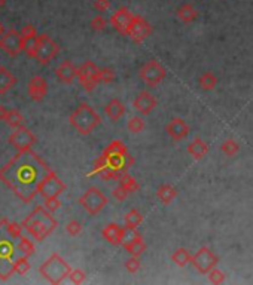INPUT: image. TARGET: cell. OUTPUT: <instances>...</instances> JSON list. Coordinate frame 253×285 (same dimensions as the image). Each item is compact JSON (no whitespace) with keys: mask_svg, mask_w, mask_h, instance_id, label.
<instances>
[{"mask_svg":"<svg viewBox=\"0 0 253 285\" xmlns=\"http://www.w3.org/2000/svg\"><path fill=\"white\" fill-rule=\"evenodd\" d=\"M54 171L31 149L17 154L0 168V181L24 203H30L39 195L41 186Z\"/></svg>","mask_w":253,"mask_h":285,"instance_id":"1","label":"cell"},{"mask_svg":"<svg viewBox=\"0 0 253 285\" xmlns=\"http://www.w3.org/2000/svg\"><path fill=\"white\" fill-rule=\"evenodd\" d=\"M134 165V157L128 153L125 144L121 140H114L94 162L92 174H98L104 168H111L118 174L128 173V170Z\"/></svg>","mask_w":253,"mask_h":285,"instance_id":"2","label":"cell"},{"mask_svg":"<svg viewBox=\"0 0 253 285\" xmlns=\"http://www.w3.org/2000/svg\"><path fill=\"white\" fill-rule=\"evenodd\" d=\"M52 213H49L45 207L38 205L25 219L23 220L24 230L31 235L38 242H42L46 236H49L58 226L57 220L51 216Z\"/></svg>","mask_w":253,"mask_h":285,"instance_id":"3","label":"cell"},{"mask_svg":"<svg viewBox=\"0 0 253 285\" xmlns=\"http://www.w3.org/2000/svg\"><path fill=\"white\" fill-rule=\"evenodd\" d=\"M14 241L15 238L6 232L3 226V219H2L0 220V279L2 281L9 279L15 273L14 264L20 256H17L18 245L15 247Z\"/></svg>","mask_w":253,"mask_h":285,"instance_id":"4","label":"cell"},{"mask_svg":"<svg viewBox=\"0 0 253 285\" xmlns=\"http://www.w3.org/2000/svg\"><path fill=\"white\" fill-rule=\"evenodd\" d=\"M69 122L79 134L88 135L101 124V117L97 114V111L92 109L90 104L81 103L69 116Z\"/></svg>","mask_w":253,"mask_h":285,"instance_id":"5","label":"cell"},{"mask_svg":"<svg viewBox=\"0 0 253 285\" xmlns=\"http://www.w3.org/2000/svg\"><path fill=\"white\" fill-rule=\"evenodd\" d=\"M71 272L70 264L57 253L51 254L39 267V273L45 278L49 284H61L64 279H67Z\"/></svg>","mask_w":253,"mask_h":285,"instance_id":"6","label":"cell"},{"mask_svg":"<svg viewBox=\"0 0 253 285\" xmlns=\"http://www.w3.org/2000/svg\"><path fill=\"white\" fill-rule=\"evenodd\" d=\"M79 203L90 216H97L107 205V197L98 187L91 186L79 197Z\"/></svg>","mask_w":253,"mask_h":285,"instance_id":"7","label":"cell"},{"mask_svg":"<svg viewBox=\"0 0 253 285\" xmlns=\"http://www.w3.org/2000/svg\"><path fill=\"white\" fill-rule=\"evenodd\" d=\"M218 263H219L218 256H216L210 248H207V247H201V248L192 256V259H191L192 267H194L198 273H201V275H207L211 269H214V267L218 266Z\"/></svg>","mask_w":253,"mask_h":285,"instance_id":"8","label":"cell"},{"mask_svg":"<svg viewBox=\"0 0 253 285\" xmlns=\"http://www.w3.org/2000/svg\"><path fill=\"white\" fill-rule=\"evenodd\" d=\"M38 141V137L34 135V132H31L25 127L15 128L14 131L9 134L8 137V143L17 150V152H25L30 150Z\"/></svg>","mask_w":253,"mask_h":285,"instance_id":"9","label":"cell"},{"mask_svg":"<svg viewBox=\"0 0 253 285\" xmlns=\"http://www.w3.org/2000/svg\"><path fill=\"white\" fill-rule=\"evenodd\" d=\"M60 48L58 45L55 44L48 34H38V39H36V60L39 61V64L46 66L49 64V61L58 54Z\"/></svg>","mask_w":253,"mask_h":285,"instance_id":"10","label":"cell"},{"mask_svg":"<svg viewBox=\"0 0 253 285\" xmlns=\"http://www.w3.org/2000/svg\"><path fill=\"white\" fill-rule=\"evenodd\" d=\"M78 79L81 87L87 92H91L100 84V68L92 61H85L81 67H78Z\"/></svg>","mask_w":253,"mask_h":285,"instance_id":"11","label":"cell"},{"mask_svg":"<svg viewBox=\"0 0 253 285\" xmlns=\"http://www.w3.org/2000/svg\"><path fill=\"white\" fill-rule=\"evenodd\" d=\"M165 74H167L165 68H164L158 61H155V60L148 61L144 66L140 68V71H138L140 79H141L148 87H151V88L160 85L162 80L165 79Z\"/></svg>","mask_w":253,"mask_h":285,"instance_id":"12","label":"cell"},{"mask_svg":"<svg viewBox=\"0 0 253 285\" xmlns=\"http://www.w3.org/2000/svg\"><path fill=\"white\" fill-rule=\"evenodd\" d=\"M0 49H3L5 54L9 57H17L20 52L24 51V39L21 36V31L15 28H9L5 31L0 37Z\"/></svg>","mask_w":253,"mask_h":285,"instance_id":"13","label":"cell"},{"mask_svg":"<svg viewBox=\"0 0 253 285\" xmlns=\"http://www.w3.org/2000/svg\"><path fill=\"white\" fill-rule=\"evenodd\" d=\"M152 33V27L151 24L146 21L143 17L134 15L133 21L130 24L128 30H127V37L133 42V44H141L144 42V39H148Z\"/></svg>","mask_w":253,"mask_h":285,"instance_id":"14","label":"cell"},{"mask_svg":"<svg viewBox=\"0 0 253 285\" xmlns=\"http://www.w3.org/2000/svg\"><path fill=\"white\" fill-rule=\"evenodd\" d=\"M66 192V184L57 177L55 173H52L51 176L45 180V183L41 186L39 189V195L48 199V197H58Z\"/></svg>","mask_w":253,"mask_h":285,"instance_id":"15","label":"cell"},{"mask_svg":"<svg viewBox=\"0 0 253 285\" xmlns=\"http://www.w3.org/2000/svg\"><path fill=\"white\" fill-rule=\"evenodd\" d=\"M133 18H134V14H131L128 11V8H119L115 14L111 17L109 22H111V25L115 28L118 33H121V34L125 36L130 24L133 21Z\"/></svg>","mask_w":253,"mask_h":285,"instance_id":"16","label":"cell"},{"mask_svg":"<svg viewBox=\"0 0 253 285\" xmlns=\"http://www.w3.org/2000/svg\"><path fill=\"white\" fill-rule=\"evenodd\" d=\"M165 132L167 135L173 140V141H182L188 135H189V125L180 117H174L171 119L167 125H165Z\"/></svg>","mask_w":253,"mask_h":285,"instance_id":"17","label":"cell"},{"mask_svg":"<svg viewBox=\"0 0 253 285\" xmlns=\"http://www.w3.org/2000/svg\"><path fill=\"white\" fill-rule=\"evenodd\" d=\"M157 98L151 94V92H148V91H141V92H138V95L134 98V101H133V107L137 110L140 114H143V116H146V114H151L154 109L157 107Z\"/></svg>","mask_w":253,"mask_h":285,"instance_id":"18","label":"cell"},{"mask_svg":"<svg viewBox=\"0 0 253 285\" xmlns=\"http://www.w3.org/2000/svg\"><path fill=\"white\" fill-rule=\"evenodd\" d=\"M27 92H28V97L33 101L39 103L45 98L46 94H48V82L42 76H34V77L30 79V82L27 85Z\"/></svg>","mask_w":253,"mask_h":285,"instance_id":"19","label":"cell"},{"mask_svg":"<svg viewBox=\"0 0 253 285\" xmlns=\"http://www.w3.org/2000/svg\"><path fill=\"white\" fill-rule=\"evenodd\" d=\"M55 74H57L58 80L70 85L75 80V77H78V67L73 66L71 61H63L55 68Z\"/></svg>","mask_w":253,"mask_h":285,"instance_id":"20","label":"cell"},{"mask_svg":"<svg viewBox=\"0 0 253 285\" xmlns=\"http://www.w3.org/2000/svg\"><path fill=\"white\" fill-rule=\"evenodd\" d=\"M186 152H188L189 156H192L195 160H200V159H203L208 153V144L204 140H201L200 137H197V138H194L188 144Z\"/></svg>","mask_w":253,"mask_h":285,"instance_id":"21","label":"cell"},{"mask_svg":"<svg viewBox=\"0 0 253 285\" xmlns=\"http://www.w3.org/2000/svg\"><path fill=\"white\" fill-rule=\"evenodd\" d=\"M121 230H122V227L118 226L116 223H109L107 226L103 227L101 236H103L104 241L109 242L111 245L118 247V245H121Z\"/></svg>","mask_w":253,"mask_h":285,"instance_id":"22","label":"cell"},{"mask_svg":"<svg viewBox=\"0 0 253 285\" xmlns=\"http://www.w3.org/2000/svg\"><path fill=\"white\" fill-rule=\"evenodd\" d=\"M17 79L5 66H0V95L8 94L11 89L15 87Z\"/></svg>","mask_w":253,"mask_h":285,"instance_id":"23","label":"cell"},{"mask_svg":"<svg viewBox=\"0 0 253 285\" xmlns=\"http://www.w3.org/2000/svg\"><path fill=\"white\" fill-rule=\"evenodd\" d=\"M106 114H107V117L111 119V120H119L124 114H125V106L118 100V98H112L111 101H109V104L106 106Z\"/></svg>","mask_w":253,"mask_h":285,"instance_id":"24","label":"cell"},{"mask_svg":"<svg viewBox=\"0 0 253 285\" xmlns=\"http://www.w3.org/2000/svg\"><path fill=\"white\" fill-rule=\"evenodd\" d=\"M176 15H177V18H179L180 21L189 24V22H192L197 20L198 12H197V9H195V8L191 5V3H184L182 6H179V8H177Z\"/></svg>","mask_w":253,"mask_h":285,"instance_id":"25","label":"cell"},{"mask_svg":"<svg viewBox=\"0 0 253 285\" xmlns=\"http://www.w3.org/2000/svg\"><path fill=\"white\" fill-rule=\"evenodd\" d=\"M177 196V190L171 184H161L157 189V197L161 200L164 205H170Z\"/></svg>","mask_w":253,"mask_h":285,"instance_id":"26","label":"cell"},{"mask_svg":"<svg viewBox=\"0 0 253 285\" xmlns=\"http://www.w3.org/2000/svg\"><path fill=\"white\" fill-rule=\"evenodd\" d=\"M198 85L203 91H213L218 85V77L211 71H206L198 77Z\"/></svg>","mask_w":253,"mask_h":285,"instance_id":"27","label":"cell"},{"mask_svg":"<svg viewBox=\"0 0 253 285\" xmlns=\"http://www.w3.org/2000/svg\"><path fill=\"white\" fill-rule=\"evenodd\" d=\"M170 259H171V262L173 263H176L177 266H180V267H185L188 263H191V259H192V256L188 253V250L186 248H177L171 256H170Z\"/></svg>","mask_w":253,"mask_h":285,"instance_id":"28","label":"cell"},{"mask_svg":"<svg viewBox=\"0 0 253 285\" xmlns=\"http://www.w3.org/2000/svg\"><path fill=\"white\" fill-rule=\"evenodd\" d=\"M138 236H140V233H138L136 229H130V227L124 226L122 230H121V247L127 248L130 243H133V242L136 241Z\"/></svg>","mask_w":253,"mask_h":285,"instance_id":"29","label":"cell"},{"mask_svg":"<svg viewBox=\"0 0 253 285\" xmlns=\"http://www.w3.org/2000/svg\"><path fill=\"white\" fill-rule=\"evenodd\" d=\"M143 221V216L140 214L138 210H130L125 216H124V223L127 227L130 229H137V226L141 224Z\"/></svg>","mask_w":253,"mask_h":285,"instance_id":"30","label":"cell"},{"mask_svg":"<svg viewBox=\"0 0 253 285\" xmlns=\"http://www.w3.org/2000/svg\"><path fill=\"white\" fill-rule=\"evenodd\" d=\"M118 181H119V184L124 186L130 193H136V192H138V189H140L137 180H136L133 176H130L128 173H124L122 176L119 177Z\"/></svg>","mask_w":253,"mask_h":285,"instance_id":"31","label":"cell"},{"mask_svg":"<svg viewBox=\"0 0 253 285\" xmlns=\"http://www.w3.org/2000/svg\"><path fill=\"white\" fill-rule=\"evenodd\" d=\"M130 256H133V257H140L143 253H144V250H146V243L143 241V238H141V235L138 236L136 241L133 242V243H130L127 248H124Z\"/></svg>","mask_w":253,"mask_h":285,"instance_id":"32","label":"cell"},{"mask_svg":"<svg viewBox=\"0 0 253 285\" xmlns=\"http://www.w3.org/2000/svg\"><path fill=\"white\" fill-rule=\"evenodd\" d=\"M3 226H5L6 232H8L11 236H14L15 239H20V238L23 236V224L15 223V221H8L6 219H3Z\"/></svg>","mask_w":253,"mask_h":285,"instance_id":"33","label":"cell"},{"mask_svg":"<svg viewBox=\"0 0 253 285\" xmlns=\"http://www.w3.org/2000/svg\"><path fill=\"white\" fill-rule=\"evenodd\" d=\"M5 124H8L11 128H20V127H23L24 124V116L18 111V110L12 109L9 110V113H8V117H6V120H5Z\"/></svg>","mask_w":253,"mask_h":285,"instance_id":"34","label":"cell"},{"mask_svg":"<svg viewBox=\"0 0 253 285\" xmlns=\"http://www.w3.org/2000/svg\"><path fill=\"white\" fill-rule=\"evenodd\" d=\"M221 152L225 154V156H228V157H234L235 154L240 152V144L235 141V140H225L224 143H222V146H221Z\"/></svg>","mask_w":253,"mask_h":285,"instance_id":"35","label":"cell"},{"mask_svg":"<svg viewBox=\"0 0 253 285\" xmlns=\"http://www.w3.org/2000/svg\"><path fill=\"white\" fill-rule=\"evenodd\" d=\"M18 251L20 253H23L24 256H27V257H30L31 254H34V251H36V248H34V243L30 241L27 236H21L20 239H18Z\"/></svg>","mask_w":253,"mask_h":285,"instance_id":"36","label":"cell"},{"mask_svg":"<svg viewBox=\"0 0 253 285\" xmlns=\"http://www.w3.org/2000/svg\"><path fill=\"white\" fill-rule=\"evenodd\" d=\"M30 262H28V257L27 256H21L15 260V264H14V272L18 273V275H25L28 270H30Z\"/></svg>","mask_w":253,"mask_h":285,"instance_id":"37","label":"cell"},{"mask_svg":"<svg viewBox=\"0 0 253 285\" xmlns=\"http://www.w3.org/2000/svg\"><path fill=\"white\" fill-rule=\"evenodd\" d=\"M207 279L210 284L219 285L225 282L227 276H225V273H224L222 270H219L218 267H214V269H211V270L207 273Z\"/></svg>","mask_w":253,"mask_h":285,"instance_id":"38","label":"cell"},{"mask_svg":"<svg viewBox=\"0 0 253 285\" xmlns=\"http://www.w3.org/2000/svg\"><path fill=\"white\" fill-rule=\"evenodd\" d=\"M127 128H128V131L133 132V134H140L144 130V120L140 116H134V117H131L128 120Z\"/></svg>","mask_w":253,"mask_h":285,"instance_id":"39","label":"cell"},{"mask_svg":"<svg viewBox=\"0 0 253 285\" xmlns=\"http://www.w3.org/2000/svg\"><path fill=\"white\" fill-rule=\"evenodd\" d=\"M114 80H115L114 68H109V67L100 68V84H111Z\"/></svg>","mask_w":253,"mask_h":285,"instance_id":"40","label":"cell"},{"mask_svg":"<svg viewBox=\"0 0 253 285\" xmlns=\"http://www.w3.org/2000/svg\"><path fill=\"white\" fill-rule=\"evenodd\" d=\"M69 279L73 282V284L79 285L82 284V282H85L87 275H85V272L81 270V269H71V272H70L69 275Z\"/></svg>","mask_w":253,"mask_h":285,"instance_id":"41","label":"cell"},{"mask_svg":"<svg viewBox=\"0 0 253 285\" xmlns=\"http://www.w3.org/2000/svg\"><path fill=\"white\" fill-rule=\"evenodd\" d=\"M66 232L69 233L70 236H78L82 232V224L78 220H70L69 223L66 224Z\"/></svg>","mask_w":253,"mask_h":285,"instance_id":"42","label":"cell"},{"mask_svg":"<svg viewBox=\"0 0 253 285\" xmlns=\"http://www.w3.org/2000/svg\"><path fill=\"white\" fill-rule=\"evenodd\" d=\"M44 207L49 213H55V211H58L61 208V200L58 197H48L44 202Z\"/></svg>","mask_w":253,"mask_h":285,"instance_id":"43","label":"cell"},{"mask_svg":"<svg viewBox=\"0 0 253 285\" xmlns=\"http://www.w3.org/2000/svg\"><path fill=\"white\" fill-rule=\"evenodd\" d=\"M107 25V21L103 15H97L91 20V28L94 31H103Z\"/></svg>","mask_w":253,"mask_h":285,"instance_id":"44","label":"cell"},{"mask_svg":"<svg viewBox=\"0 0 253 285\" xmlns=\"http://www.w3.org/2000/svg\"><path fill=\"white\" fill-rule=\"evenodd\" d=\"M21 36H23L24 40H28V39H34V37H38V31H36L34 25H31V24H25L23 28H21Z\"/></svg>","mask_w":253,"mask_h":285,"instance_id":"45","label":"cell"},{"mask_svg":"<svg viewBox=\"0 0 253 285\" xmlns=\"http://www.w3.org/2000/svg\"><path fill=\"white\" fill-rule=\"evenodd\" d=\"M36 39H28V40H24V52L27 54V57L30 58H34L36 57Z\"/></svg>","mask_w":253,"mask_h":285,"instance_id":"46","label":"cell"},{"mask_svg":"<svg viewBox=\"0 0 253 285\" xmlns=\"http://www.w3.org/2000/svg\"><path fill=\"white\" fill-rule=\"evenodd\" d=\"M112 195L115 197L116 200H125L128 195H130V192L124 187V186H121V184H118L115 189L112 190Z\"/></svg>","mask_w":253,"mask_h":285,"instance_id":"47","label":"cell"},{"mask_svg":"<svg viewBox=\"0 0 253 285\" xmlns=\"http://www.w3.org/2000/svg\"><path fill=\"white\" fill-rule=\"evenodd\" d=\"M125 269L130 272V273H136L138 272V269H140V260H138V257H130L127 262H125Z\"/></svg>","mask_w":253,"mask_h":285,"instance_id":"48","label":"cell"},{"mask_svg":"<svg viewBox=\"0 0 253 285\" xmlns=\"http://www.w3.org/2000/svg\"><path fill=\"white\" fill-rule=\"evenodd\" d=\"M94 8L100 12H106L111 8V2L109 0H94Z\"/></svg>","mask_w":253,"mask_h":285,"instance_id":"49","label":"cell"},{"mask_svg":"<svg viewBox=\"0 0 253 285\" xmlns=\"http://www.w3.org/2000/svg\"><path fill=\"white\" fill-rule=\"evenodd\" d=\"M8 113H9V110L6 109L5 106H2V104H0V122H5V120H6Z\"/></svg>","mask_w":253,"mask_h":285,"instance_id":"50","label":"cell"},{"mask_svg":"<svg viewBox=\"0 0 253 285\" xmlns=\"http://www.w3.org/2000/svg\"><path fill=\"white\" fill-rule=\"evenodd\" d=\"M3 33H5V30H3V25L0 24V37H2V34H3Z\"/></svg>","mask_w":253,"mask_h":285,"instance_id":"51","label":"cell"},{"mask_svg":"<svg viewBox=\"0 0 253 285\" xmlns=\"http://www.w3.org/2000/svg\"><path fill=\"white\" fill-rule=\"evenodd\" d=\"M5 2H6V0H0V8H2V6L5 5Z\"/></svg>","mask_w":253,"mask_h":285,"instance_id":"52","label":"cell"}]
</instances>
